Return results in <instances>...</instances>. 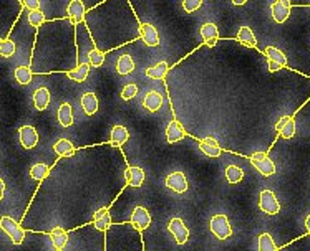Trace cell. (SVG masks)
<instances>
[{"instance_id":"obj_7","label":"cell","mask_w":310,"mask_h":251,"mask_svg":"<svg viewBox=\"0 0 310 251\" xmlns=\"http://www.w3.org/2000/svg\"><path fill=\"white\" fill-rule=\"evenodd\" d=\"M259 206L264 213L267 215H277L280 212V203L276 198L274 192L272 190H262L259 195Z\"/></svg>"},{"instance_id":"obj_37","label":"cell","mask_w":310,"mask_h":251,"mask_svg":"<svg viewBox=\"0 0 310 251\" xmlns=\"http://www.w3.org/2000/svg\"><path fill=\"white\" fill-rule=\"evenodd\" d=\"M201 36L206 40V41H211V40H217L219 36V32H217V27L214 24H204L201 27Z\"/></svg>"},{"instance_id":"obj_49","label":"cell","mask_w":310,"mask_h":251,"mask_svg":"<svg viewBox=\"0 0 310 251\" xmlns=\"http://www.w3.org/2000/svg\"><path fill=\"white\" fill-rule=\"evenodd\" d=\"M280 4H284L285 7H292V4H290V0H279Z\"/></svg>"},{"instance_id":"obj_29","label":"cell","mask_w":310,"mask_h":251,"mask_svg":"<svg viewBox=\"0 0 310 251\" xmlns=\"http://www.w3.org/2000/svg\"><path fill=\"white\" fill-rule=\"evenodd\" d=\"M277 251H310V235L302 236L300 240L289 243L287 246L280 248Z\"/></svg>"},{"instance_id":"obj_19","label":"cell","mask_w":310,"mask_h":251,"mask_svg":"<svg viewBox=\"0 0 310 251\" xmlns=\"http://www.w3.org/2000/svg\"><path fill=\"white\" fill-rule=\"evenodd\" d=\"M143 106L151 111V113H156V111L163 106V96H161L158 91H150L143 99Z\"/></svg>"},{"instance_id":"obj_48","label":"cell","mask_w":310,"mask_h":251,"mask_svg":"<svg viewBox=\"0 0 310 251\" xmlns=\"http://www.w3.org/2000/svg\"><path fill=\"white\" fill-rule=\"evenodd\" d=\"M231 2H232L234 5H246L247 0H231Z\"/></svg>"},{"instance_id":"obj_27","label":"cell","mask_w":310,"mask_h":251,"mask_svg":"<svg viewBox=\"0 0 310 251\" xmlns=\"http://www.w3.org/2000/svg\"><path fill=\"white\" fill-rule=\"evenodd\" d=\"M130 139V132L124 126H115L112 129V144L113 145H123Z\"/></svg>"},{"instance_id":"obj_40","label":"cell","mask_w":310,"mask_h":251,"mask_svg":"<svg viewBox=\"0 0 310 251\" xmlns=\"http://www.w3.org/2000/svg\"><path fill=\"white\" fill-rule=\"evenodd\" d=\"M295 131H297V126H295V119H292V117H290V119L284 124V128L280 129L279 134L282 136L284 139H292V137L295 136Z\"/></svg>"},{"instance_id":"obj_18","label":"cell","mask_w":310,"mask_h":251,"mask_svg":"<svg viewBox=\"0 0 310 251\" xmlns=\"http://www.w3.org/2000/svg\"><path fill=\"white\" fill-rule=\"evenodd\" d=\"M82 108L85 111V114H88V116L97 114L98 113V108H100L97 94H95V93H85L82 96Z\"/></svg>"},{"instance_id":"obj_20","label":"cell","mask_w":310,"mask_h":251,"mask_svg":"<svg viewBox=\"0 0 310 251\" xmlns=\"http://www.w3.org/2000/svg\"><path fill=\"white\" fill-rule=\"evenodd\" d=\"M270 13H272L274 22H277V24H284V22L290 17V7H285L284 4H280L277 0V2L272 4Z\"/></svg>"},{"instance_id":"obj_33","label":"cell","mask_w":310,"mask_h":251,"mask_svg":"<svg viewBox=\"0 0 310 251\" xmlns=\"http://www.w3.org/2000/svg\"><path fill=\"white\" fill-rule=\"evenodd\" d=\"M226 179L229 183H239L244 179V171L238 165H229L226 169Z\"/></svg>"},{"instance_id":"obj_15","label":"cell","mask_w":310,"mask_h":251,"mask_svg":"<svg viewBox=\"0 0 310 251\" xmlns=\"http://www.w3.org/2000/svg\"><path fill=\"white\" fill-rule=\"evenodd\" d=\"M184 137H186V131L183 129L181 122L178 119H173L166 128V141L169 144H174V142L183 141Z\"/></svg>"},{"instance_id":"obj_14","label":"cell","mask_w":310,"mask_h":251,"mask_svg":"<svg viewBox=\"0 0 310 251\" xmlns=\"http://www.w3.org/2000/svg\"><path fill=\"white\" fill-rule=\"evenodd\" d=\"M139 36L148 47H158L159 45V33L151 24H141L139 25Z\"/></svg>"},{"instance_id":"obj_4","label":"cell","mask_w":310,"mask_h":251,"mask_svg":"<svg viewBox=\"0 0 310 251\" xmlns=\"http://www.w3.org/2000/svg\"><path fill=\"white\" fill-rule=\"evenodd\" d=\"M0 228L5 232V235H9V238L12 240L13 245H22V243H24L25 230L12 217H2V218H0Z\"/></svg>"},{"instance_id":"obj_41","label":"cell","mask_w":310,"mask_h":251,"mask_svg":"<svg viewBox=\"0 0 310 251\" xmlns=\"http://www.w3.org/2000/svg\"><path fill=\"white\" fill-rule=\"evenodd\" d=\"M136 94H138V86H136L135 83H130V85H126V86L123 88L121 98H123L124 101H130V99L135 98Z\"/></svg>"},{"instance_id":"obj_26","label":"cell","mask_w":310,"mask_h":251,"mask_svg":"<svg viewBox=\"0 0 310 251\" xmlns=\"http://www.w3.org/2000/svg\"><path fill=\"white\" fill-rule=\"evenodd\" d=\"M135 70V61H133V58L130 55H121L118 58L116 61V71L120 73V75H130Z\"/></svg>"},{"instance_id":"obj_6","label":"cell","mask_w":310,"mask_h":251,"mask_svg":"<svg viewBox=\"0 0 310 251\" xmlns=\"http://www.w3.org/2000/svg\"><path fill=\"white\" fill-rule=\"evenodd\" d=\"M252 167H256L264 177H270L276 174V164L265 152H256L249 157Z\"/></svg>"},{"instance_id":"obj_5","label":"cell","mask_w":310,"mask_h":251,"mask_svg":"<svg viewBox=\"0 0 310 251\" xmlns=\"http://www.w3.org/2000/svg\"><path fill=\"white\" fill-rule=\"evenodd\" d=\"M211 232L217 240H227L232 235V226L229 223V218L226 215H214L211 218Z\"/></svg>"},{"instance_id":"obj_25","label":"cell","mask_w":310,"mask_h":251,"mask_svg":"<svg viewBox=\"0 0 310 251\" xmlns=\"http://www.w3.org/2000/svg\"><path fill=\"white\" fill-rule=\"evenodd\" d=\"M50 102V91L47 88H39L35 93H33V104L39 111H45L47 106Z\"/></svg>"},{"instance_id":"obj_17","label":"cell","mask_w":310,"mask_h":251,"mask_svg":"<svg viewBox=\"0 0 310 251\" xmlns=\"http://www.w3.org/2000/svg\"><path fill=\"white\" fill-rule=\"evenodd\" d=\"M199 147H201V151L206 154V156H209V157H219L221 152H223V149H221L219 142H217L214 137H211V136L204 137L203 142H201V145H199Z\"/></svg>"},{"instance_id":"obj_52","label":"cell","mask_w":310,"mask_h":251,"mask_svg":"<svg viewBox=\"0 0 310 251\" xmlns=\"http://www.w3.org/2000/svg\"><path fill=\"white\" fill-rule=\"evenodd\" d=\"M57 251H62V249H57Z\"/></svg>"},{"instance_id":"obj_47","label":"cell","mask_w":310,"mask_h":251,"mask_svg":"<svg viewBox=\"0 0 310 251\" xmlns=\"http://www.w3.org/2000/svg\"><path fill=\"white\" fill-rule=\"evenodd\" d=\"M290 4H295V5H310V0H290Z\"/></svg>"},{"instance_id":"obj_16","label":"cell","mask_w":310,"mask_h":251,"mask_svg":"<svg viewBox=\"0 0 310 251\" xmlns=\"http://www.w3.org/2000/svg\"><path fill=\"white\" fill-rule=\"evenodd\" d=\"M124 182L130 187H141L144 182V172L141 167H126L124 171Z\"/></svg>"},{"instance_id":"obj_51","label":"cell","mask_w":310,"mask_h":251,"mask_svg":"<svg viewBox=\"0 0 310 251\" xmlns=\"http://www.w3.org/2000/svg\"><path fill=\"white\" fill-rule=\"evenodd\" d=\"M206 43H208V47H214L217 43V40H211V41H206Z\"/></svg>"},{"instance_id":"obj_34","label":"cell","mask_w":310,"mask_h":251,"mask_svg":"<svg viewBox=\"0 0 310 251\" xmlns=\"http://www.w3.org/2000/svg\"><path fill=\"white\" fill-rule=\"evenodd\" d=\"M105 55L101 50L98 48H92L90 51H88V65L90 66H95V68H98V66H103V63H105Z\"/></svg>"},{"instance_id":"obj_43","label":"cell","mask_w":310,"mask_h":251,"mask_svg":"<svg viewBox=\"0 0 310 251\" xmlns=\"http://www.w3.org/2000/svg\"><path fill=\"white\" fill-rule=\"evenodd\" d=\"M22 5L27 7L28 10H37L40 9V0H22Z\"/></svg>"},{"instance_id":"obj_30","label":"cell","mask_w":310,"mask_h":251,"mask_svg":"<svg viewBox=\"0 0 310 251\" xmlns=\"http://www.w3.org/2000/svg\"><path fill=\"white\" fill-rule=\"evenodd\" d=\"M48 174H50V167L43 164V162H39V164H33L30 167V177L37 182L45 180L48 177Z\"/></svg>"},{"instance_id":"obj_39","label":"cell","mask_w":310,"mask_h":251,"mask_svg":"<svg viewBox=\"0 0 310 251\" xmlns=\"http://www.w3.org/2000/svg\"><path fill=\"white\" fill-rule=\"evenodd\" d=\"M28 22H30L32 27L39 28L42 24H45V13H43L40 9H37V10H28Z\"/></svg>"},{"instance_id":"obj_11","label":"cell","mask_w":310,"mask_h":251,"mask_svg":"<svg viewBox=\"0 0 310 251\" xmlns=\"http://www.w3.org/2000/svg\"><path fill=\"white\" fill-rule=\"evenodd\" d=\"M166 187L171 189L176 194H184L188 190V180H186V175L183 172H173L166 177Z\"/></svg>"},{"instance_id":"obj_1","label":"cell","mask_w":310,"mask_h":251,"mask_svg":"<svg viewBox=\"0 0 310 251\" xmlns=\"http://www.w3.org/2000/svg\"><path fill=\"white\" fill-rule=\"evenodd\" d=\"M32 73L71 71L78 66L75 45V25L70 20L45 22L39 27L33 55L30 56Z\"/></svg>"},{"instance_id":"obj_22","label":"cell","mask_w":310,"mask_h":251,"mask_svg":"<svg viewBox=\"0 0 310 251\" xmlns=\"http://www.w3.org/2000/svg\"><path fill=\"white\" fill-rule=\"evenodd\" d=\"M238 40L239 43H242L244 47H249V48H257V38L254 32L250 30L249 27H241L239 32H238Z\"/></svg>"},{"instance_id":"obj_44","label":"cell","mask_w":310,"mask_h":251,"mask_svg":"<svg viewBox=\"0 0 310 251\" xmlns=\"http://www.w3.org/2000/svg\"><path fill=\"white\" fill-rule=\"evenodd\" d=\"M284 66H280L279 63H276V61H270V60H267V70H269V73H276V71H279V70H282Z\"/></svg>"},{"instance_id":"obj_9","label":"cell","mask_w":310,"mask_h":251,"mask_svg":"<svg viewBox=\"0 0 310 251\" xmlns=\"http://www.w3.org/2000/svg\"><path fill=\"white\" fill-rule=\"evenodd\" d=\"M131 225L138 232L146 230V228L151 225V213L148 212L144 206H136L131 215Z\"/></svg>"},{"instance_id":"obj_31","label":"cell","mask_w":310,"mask_h":251,"mask_svg":"<svg viewBox=\"0 0 310 251\" xmlns=\"http://www.w3.org/2000/svg\"><path fill=\"white\" fill-rule=\"evenodd\" d=\"M264 55L267 56V60L276 61V63H279L280 66H285V65H287V56H285V53H284V51H280L279 48H276V47H267V48H265V51H264Z\"/></svg>"},{"instance_id":"obj_32","label":"cell","mask_w":310,"mask_h":251,"mask_svg":"<svg viewBox=\"0 0 310 251\" xmlns=\"http://www.w3.org/2000/svg\"><path fill=\"white\" fill-rule=\"evenodd\" d=\"M168 73V63L166 61H161L158 65L151 66V68L146 70V76L151 78V79H163Z\"/></svg>"},{"instance_id":"obj_36","label":"cell","mask_w":310,"mask_h":251,"mask_svg":"<svg viewBox=\"0 0 310 251\" xmlns=\"http://www.w3.org/2000/svg\"><path fill=\"white\" fill-rule=\"evenodd\" d=\"M257 245H259V251H277L279 249L276 246L274 238L270 236V233H262L259 236V241H257Z\"/></svg>"},{"instance_id":"obj_12","label":"cell","mask_w":310,"mask_h":251,"mask_svg":"<svg viewBox=\"0 0 310 251\" xmlns=\"http://www.w3.org/2000/svg\"><path fill=\"white\" fill-rule=\"evenodd\" d=\"M93 225L100 232H108L112 228V215H110L108 206H101L93 213Z\"/></svg>"},{"instance_id":"obj_21","label":"cell","mask_w":310,"mask_h":251,"mask_svg":"<svg viewBox=\"0 0 310 251\" xmlns=\"http://www.w3.org/2000/svg\"><path fill=\"white\" fill-rule=\"evenodd\" d=\"M53 151L57 152L58 157H71L75 154V145L68 139H58L53 144Z\"/></svg>"},{"instance_id":"obj_8","label":"cell","mask_w":310,"mask_h":251,"mask_svg":"<svg viewBox=\"0 0 310 251\" xmlns=\"http://www.w3.org/2000/svg\"><path fill=\"white\" fill-rule=\"evenodd\" d=\"M168 230L171 232V235L174 236V240H176V243H178V245H184V243L189 240V235L191 233L188 230V226L184 225V221L181 218H178V217L169 221Z\"/></svg>"},{"instance_id":"obj_42","label":"cell","mask_w":310,"mask_h":251,"mask_svg":"<svg viewBox=\"0 0 310 251\" xmlns=\"http://www.w3.org/2000/svg\"><path fill=\"white\" fill-rule=\"evenodd\" d=\"M203 0H183V9L186 10L188 13H193L196 10L201 9Z\"/></svg>"},{"instance_id":"obj_2","label":"cell","mask_w":310,"mask_h":251,"mask_svg":"<svg viewBox=\"0 0 310 251\" xmlns=\"http://www.w3.org/2000/svg\"><path fill=\"white\" fill-rule=\"evenodd\" d=\"M136 18L128 0H106V2L95 7L88 13H85V20L93 36L95 48L101 50L103 53L121 47L123 43H130L139 36V33L128 30L123 27V20Z\"/></svg>"},{"instance_id":"obj_24","label":"cell","mask_w":310,"mask_h":251,"mask_svg":"<svg viewBox=\"0 0 310 251\" xmlns=\"http://www.w3.org/2000/svg\"><path fill=\"white\" fill-rule=\"evenodd\" d=\"M50 238L57 249H63L66 243H68V235H66V232L62 226H55L53 230L50 232Z\"/></svg>"},{"instance_id":"obj_50","label":"cell","mask_w":310,"mask_h":251,"mask_svg":"<svg viewBox=\"0 0 310 251\" xmlns=\"http://www.w3.org/2000/svg\"><path fill=\"white\" fill-rule=\"evenodd\" d=\"M305 226H307V230H308V233H310V215L305 218Z\"/></svg>"},{"instance_id":"obj_38","label":"cell","mask_w":310,"mask_h":251,"mask_svg":"<svg viewBox=\"0 0 310 251\" xmlns=\"http://www.w3.org/2000/svg\"><path fill=\"white\" fill-rule=\"evenodd\" d=\"M32 70L28 66H19L15 70V79L19 81L20 85H28L32 81Z\"/></svg>"},{"instance_id":"obj_53","label":"cell","mask_w":310,"mask_h":251,"mask_svg":"<svg viewBox=\"0 0 310 251\" xmlns=\"http://www.w3.org/2000/svg\"><path fill=\"white\" fill-rule=\"evenodd\" d=\"M20 2H22V0H20Z\"/></svg>"},{"instance_id":"obj_28","label":"cell","mask_w":310,"mask_h":251,"mask_svg":"<svg viewBox=\"0 0 310 251\" xmlns=\"http://www.w3.org/2000/svg\"><path fill=\"white\" fill-rule=\"evenodd\" d=\"M90 68H92V66L88 65V63L78 65L75 70L68 71V78L73 79V81H77V83H83V81L88 78V73H90Z\"/></svg>"},{"instance_id":"obj_3","label":"cell","mask_w":310,"mask_h":251,"mask_svg":"<svg viewBox=\"0 0 310 251\" xmlns=\"http://www.w3.org/2000/svg\"><path fill=\"white\" fill-rule=\"evenodd\" d=\"M24 10L20 0H0V40H7Z\"/></svg>"},{"instance_id":"obj_10","label":"cell","mask_w":310,"mask_h":251,"mask_svg":"<svg viewBox=\"0 0 310 251\" xmlns=\"http://www.w3.org/2000/svg\"><path fill=\"white\" fill-rule=\"evenodd\" d=\"M19 139H20V144L24 145L25 149H33V147L39 144V132H37L32 126H22L19 129Z\"/></svg>"},{"instance_id":"obj_45","label":"cell","mask_w":310,"mask_h":251,"mask_svg":"<svg viewBox=\"0 0 310 251\" xmlns=\"http://www.w3.org/2000/svg\"><path fill=\"white\" fill-rule=\"evenodd\" d=\"M289 119H290V116H284V117H280V121L276 124V131H277V132H280V129L284 128V124H285L287 121H289Z\"/></svg>"},{"instance_id":"obj_13","label":"cell","mask_w":310,"mask_h":251,"mask_svg":"<svg viewBox=\"0 0 310 251\" xmlns=\"http://www.w3.org/2000/svg\"><path fill=\"white\" fill-rule=\"evenodd\" d=\"M85 5L82 0H70L66 5V15L71 20V24H82L85 20Z\"/></svg>"},{"instance_id":"obj_46","label":"cell","mask_w":310,"mask_h":251,"mask_svg":"<svg viewBox=\"0 0 310 251\" xmlns=\"http://www.w3.org/2000/svg\"><path fill=\"white\" fill-rule=\"evenodd\" d=\"M4 195H5V182L2 177H0V200L4 198Z\"/></svg>"},{"instance_id":"obj_35","label":"cell","mask_w":310,"mask_h":251,"mask_svg":"<svg viewBox=\"0 0 310 251\" xmlns=\"http://www.w3.org/2000/svg\"><path fill=\"white\" fill-rule=\"evenodd\" d=\"M15 51H17V43L13 40H10V38L0 40V56L10 58L15 55Z\"/></svg>"},{"instance_id":"obj_23","label":"cell","mask_w":310,"mask_h":251,"mask_svg":"<svg viewBox=\"0 0 310 251\" xmlns=\"http://www.w3.org/2000/svg\"><path fill=\"white\" fill-rule=\"evenodd\" d=\"M58 122H60L62 128H70L73 124V109L68 102H63V104L58 108Z\"/></svg>"}]
</instances>
